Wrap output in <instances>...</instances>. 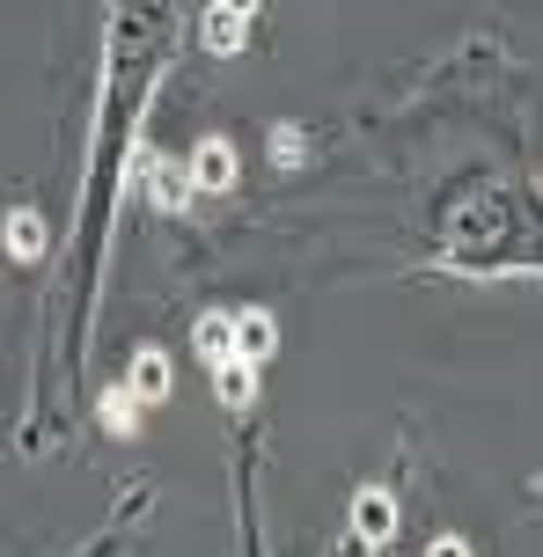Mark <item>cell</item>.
Here are the masks:
<instances>
[{
  "instance_id": "cell-11",
  "label": "cell",
  "mask_w": 543,
  "mask_h": 557,
  "mask_svg": "<svg viewBox=\"0 0 543 557\" xmlns=\"http://www.w3.org/2000/svg\"><path fill=\"white\" fill-rule=\"evenodd\" d=\"M427 557H470V543H456V535H441V543H433Z\"/></svg>"
},
{
  "instance_id": "cell-3",
  "label": "cell",
  "mask_w": 543,
  "mask_h": 557,
  "mask_svg": "<svg viewBox=\"0 0 543 557\" xmlns=\"http://www.w3.org/2000/svg\"><path fill=\"white\" fill-rule=\"evenodd\" d=\"M353 535H360L368 550H382V543L397 535V499H390L382 484H368V492L353 499Z\"/></svg>"
},
{
  "instance_id": "cell-7",
  "label": "cell",
  "mask_w": 543,
  "mask_h": 557,
  "mask_svg": "<svg viewBox=\"0 0 543 557\" xmlns=\"http://www.w3.org/2000/svg\"><path fill=\"white\" fill-rule=\"evenodd\" d=\"M125 396H133V404H162V396H170V360H162V352H133Z\"/></svg>"
},
{
  "instance_id": "cell-6",
  "label": "cell",
  "mask_w": 543,
  "mask_h": 557,
  "mask_svg": "<svg viewBox=\"0 0 543 557\" xmlns=\"http://www.w3.org/2000/svg\"><path fill=\"white\" fill-rule=\"evenodd\" d=\"M192 345H199L206 367H235V315H199L192 323Z\"/></svg>"
},
{
  "instance_id": "cell-10",
  "label": "cell",
  "mask_w": 543,
  "mask_h": 557,
  "mask_svg": "<svg viewBox=\"0 0 543 557\" xmlns=\"http://www.w3.org/2000/svg\"><path fill=\"white\" fill-rule=\"evenodd\" d=\"M103 425H111V433H140V404H133L125 389H111L103 396Z\"/></svg>"
},
{
  "instance_id": "cell-1",
  "label": "cell",
  "mask_w": 543,
  "mask_h": 557,
  "mask_svg": "<svg viewBox=\"0 0 543 557\" xmlns=\"http://www.w3.org/2000/svg\"><path fill=\"white\" fill-rule=\"evenodd\" d=\"M125 184H133V191H147L162 213H184V206H192V176H184L176 162H162V154H147V147L125 162Z\"/></svg>"
},
{
  "instance_id": "cell-9",
  "label": "cell",
  "mask_w": 543,
  "mask_h": 557,
  "mask_svg": "<svg viewBox=\"0 0 543 557\" xmlns=\"http://www.w3.org/2000/svg\"><path fill=\"white\" fill-rule=\"evenodd\" d=\"M250 396H258V367H221V404H229V411H243V404H250Z\"/></svg>"
},
{
  "instance_id": "cell-8",
  "label": "cell",
  "mask_w": 543,
  "mask_h": 557,
  "mask_svg": "<svg viewBox=\"0 0 543 557\" xmlns=\"http://www.w3.org/2000/svg\"><path fill=\"white\" fill-rule=\"evenodd\" d=\"M45 250H52V227L37 221L29 206H23V213H8V257H23V264H37Z\"/></svg>"
},
{
  "instance_id": "cell-5",
  "label": "cell",
  "mask_w": 543,
  "mask_h": 557,
  "mask_svg": "<svg viewBox=\"0 0 543 557\" xmlns=\"http://www.w3.org/2000/svg\"><path fill=\"white\" fill-rule=\"evenodd\" d=\"M272 345H280V331H272V315H258V308H243V315H235V360H243V367H258V360H272Z\"/></svg>"
},
{
  "instance_id": "cell-4",
  "label": "cell",
  "mask_w": 543,
  "mask_h": 557,
  "mask_svg": "<svg viewBox=\"0 0 543 557\" xmlns=\"http://www.w3.org/2000/svg\"><path fill=\"white\" fill-rule=\"evenodd\" d=\"M250 15H258V8H243V0H229V8H213V15L199 23L206 52H243V45H250Z\"/></svg>"
},
{
  "instance_id": "cell-2",
  "label": "cell",
  "mask_w": 543,
  "mask_h": 557,
  "mask_svg": "<svg viewBox=\"0 0 543 557\" xmlns=\"http://www.w3.org/2000/svg\"><path fill=\"white\" fill-rule=\"evenodd\" d=\"M184 176H192V191H235V147L229 139H199Z\"/></svg>"
}]
</instances>
